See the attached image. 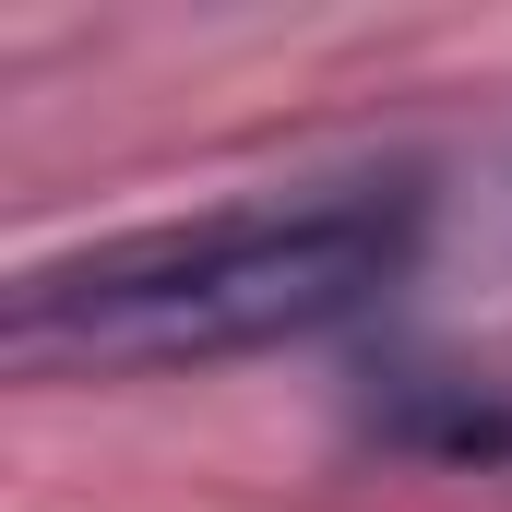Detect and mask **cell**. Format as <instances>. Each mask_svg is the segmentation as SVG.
<instances>
[{"mask_svg":"<svg viewBox=\"0 0 512 512\" xmlns=\"http://www.w3.org/2000/svg\"><path fill=\"white\" fill-rule=\"evenodd\" d=\"M417 179H334L298 203H227L179 227H131L96 251H60L12 286V346L24 358H84V370H203L334 334L417 262Z\"/></svg>","mask_w":512,"mask_h":512,"instance_id":"1","label":"cell"}]
</instances>
